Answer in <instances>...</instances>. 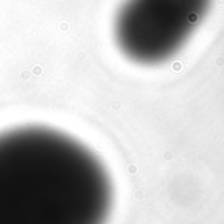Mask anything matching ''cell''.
Returning <instances> with one entry per match:
<instances>
[{"label": "cell", "mask_w": 224, "mask_h": 224, "mask_svg": "<svg viewBox=\"0 0 224 224\" xmlns=\"http://www.w3.org/2000/svg\"><path fill=\"white\" fill-rule=\"evenodd\" d=\"M113 185L84 144L42 126L0 134V224H105Z\"/></svg>", "instance_id": "6da1fadb"}, {"label": "cell", "mask_w": 224, "mask_h": 224, "mask_svg": "<svg viewBox=\"0 0 224 224\" xmlns=\"http://www.w3.org/2000/svg\"><path fill=\"white\" fill-rule=\"evenodd\" d=\"M210 0H126L115 17V41L139 64L161 63L182 47Z\"/></svg>", "instance_id": "7a4b0ae2"}]
</instances>
